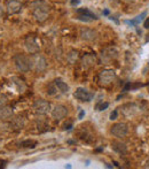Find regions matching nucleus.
Instances as JSON below:
<instances>
[{
    "label": "nucleus",
    "instance_id": "obj_1",
    "mask_svg": "<svg viewBox=\"0 0 149 169\" xmlns=\"http://www.w3.org/2000/svg\"><path fill=\"white\" fill-rule=\"evenodd\" d=\"M14 62H15L17 70H20L22 73H28L33 66L32 58H29L23 54H16L14 56Z\"/></svg>",
    "mask_w": 149,
    "mask_h": 169
},
{
    "label": "nucleus",
    "instance_id": "obj_2",
    "mask_svg": "<svg viewBox=\"0 0 149 169\" xmlns=\"http://www.w3.org/2000/svg\"><path fill=\"white\" fill-rule=\"evenodd\" d=\"M116 80V73L113 69H103L99 75V82L101 85L108 86Z\"/></svg>",
    "mask_w": 149,
    "mask_h": 169
},
{
    "label": "nucleus",
    "instance_id": "obj_3",
    "mask_svg": "<svg viewBox=\"0 0 149 169\" xmlns=\"http://www.w3.org/2000/svg\"><path fill=\"white\" fill-rule=\"evenodd\" d=\"M110 132L113 133L115 137H117V138H124V137H126L127 133H129V127H127V124H125V123H123V122L115 123V124L111 127Z\"/></svg>",
    "mask_w": 149,
    "mask_h": 169
},
{
    "label": "nucleus",
    "instance_id": "obj_4",
    "mask_svg": "<svg viewBox=\"0 0 149 169\" xmlns=\"http://www.w3.org/2000/svg\"><path fill=\"white\" fill-rule=\"evenodd\" d=\"M73 96H75L76 99L80 100V101H84V103L86 101V103H89V101L93 99L94 94H93L92 92H89L88 90L84 89V87H78V89L75 91Z\"/></svg>",
    "mask_w": 149,
    "mask_h": 169
},
{
    "label": "nucleus",
    "instance_id": "obj_5",
    "mask_svg": "<svg viewBox=\"0 0 149 169\" xmlns=\"http://www.w3.org/2000/svg\"><path fill=\"white\" fill-rule=\"evenodd\" d=\"M25 47L31 54H37L40 50V46L37 43V38L33 35H30L25 38Z\"/></svg>",
    "mask_w": 149,
    "mask_h": 169
},
{
    "label": "nucleus",
    "instance_id": "obj_6",
    "mask_svg": "<svg viewBox=\"0 0 149 169\" xmlns=\"http://www.w3.org/2000/svg\"><path fill=\"white\" fill-rule=\"evenodd\" d=\"M33 110L38 114H46L51 110V104L46 100L38 99L33 103Z\"/></svg>",
    "mask_w": 149,
    "mask_h": 169
},
{
    "label": "nucleus",
    "instance_id": "obj_7",
    "mask_svg": "<svg viewBox=\"0 0 149 169\" xmlns=\"http://www.w3.org/2000/svg\"><path fill=\"white\" fill-rule=\"evenodd\" d=\"M33 16L40 23L45 22L47 20V17H48V8H47L46 3L38 7V8H35L33 9Z\"/></svg>",
    "mask_w": 149,
    "mask_h": 169
},
{
    "label": "nucleus",
    "instance_id": "obj_8",
    "mask_svg": "<svg viewBox=\"0 0 149 169\" xmlns=\"http://www.w3.org/2000/svg\"><path fill=\"white\" fill-rule=\"evenodd\" d=\"M77 14H78V20L83 21V22H92V21L96 20L95 14H93L91 10H88L87 8H79L77 9Z\"/></svg>",
    "mask_w": 149,
    "mask_h": 169
},
{
    "label": "nucleus",
    "instance_id": "obj_9",
    "mask_svg": "<svg viewBox=\"0 0 149 169\" xmlns=\"http://www.w3.org/2000/svg\"><path fill=\"white\" fill-rule=\"evenodd\" d=\"M51 114H52V117L57 121L60 120L64 119L68 114V110H67V107H64L63 105H56V106L53 107V110H51Z\"/></svg>",
    "mask_w": 149,
    "mask_h": 169
},
{
    "label": "nucleus",
    "instance_id": "obj_10",
    "mask_svg": "<svg viewBox=\"0 0 149 169\" xmlns=\"http://www.w3.org/2000/svg\"><path fill=\"white\" fill-rule=\"evenodd\" d=\"M33 60V65H35V68H36L37 73H43V71H45L47 68V63H46V60H45V58L41 55H35L32 58Z\"/></svg>",
    "mask_w": 149,
    "mask_h": 169
},
{
    "label": "nucleus",
    "instance_id": "obj_11",
    "mask_svg": "<svg viewBox=\"0 0 149 169\" xmlns=\"http://www.w3.org/2000/svg\"><path fill=\"white\" fill-rule=\"evenodd\" d=\"M80 37L84 40L93 42V40H95L98 38V32L95 30L89 29V28H82L80 29Z\"/></svg>",
    "mask_w": 149,
    "mask_h": 169
},
{
    "label": "nucleus",
    "instance_id": "obj_12",
    "mask_svg": "<svg viewBox=\"0 0 149 169\" xmlns=\"http://www.w3.org/2000/svg\"><path fill=\"white\" fill-rule=\"evenodd\" d=\"M22 9V3L19 0H9L6 5V10L8 14H16Z\"/></svg>",
    "mask_w": 149,
    "mask_h": 169
},
{
    "label": "nucleus",
    "instance_id": "obj_13",
    "mask_svg": "<svg viewBox=\"0 0 149 169\" xmlns=\"http://www.w3.org/2000/svg\"><path fill=\"white\" fill-rule=\"evenodd\" d=\"M13 115H14L13 108L7 107L6 105L3 106V107H0V120H3V121H7V120L12 119Z\"/></svg>",
    "mask_w": 149,
    "mask_h": 169
},
{
    "label": "nucleus",
    "instance_id": "obj_14",
    "mask_svg": "<svg viewBox=\"0 0 149 169\" xmlns=\"http://www.w3.org/2000/svg\"><path fill=\"white\" fill-rule=\"evenodd\" d=\"M117 56H118V52L115 47H109V48H106L104 51H102V59L107 60V61L116 59Z\"/></svg>",
    "mask_w": 149,
    "mask_h": 169
},
{
    "label": "nucleus",
    "instance_id": "obj_15",
    "mask_svg": "<svg viewBox=\"0 0 149 169\" xmlns=\"http://www.w3.org/2000/svg\"><path fill=\"white\" fill-rule=\"evenodd\" d=\"M95 55L93 53H87L83 56V60H82V62H83V67L84 68H91L95 65Z\"/></svg>",
    "mask_w": 149,
    "mask_h": 169
},
{
    "label": "nucleus",
    "instance_id": "obj_16",
    "mask_svg": "<svg viewBox=\"0 0 149 169\" xmlns=\"http://www.w3.org/2000/svg\"><path fill=\"white\" fill-rule=\"evenodd\" d=\"M111 149H113L115 152L118 153V154H120V155H124V154H126V152H127V147H126V145L124 144V143H120V142L111 143Z\"/></svg>",
    "mask_w": 149,
    "mask_h": 169
},
{
    "label": "nucleus",
    "instance_id": "obj_17",
    "mask_svg": "<svg viewBox=\"0 0 149 169\" xmlns=\"http://www.w3.org/2000/svg\"><path fill=\"white\" fill-rule=\"evenodd\" d=\"M146 16H147V12H142V13L140 14V15H138L136 19H133V20H131V21H126V23L131 24L133 27H138V24H139L140 22H142Z\"/></svg>",
    "mask_w": 149,
    "mask_h": 169
},
{
    "label": "nucleus",
    "instance_id": "obj_18",
    "mask_svg": "<svg viewBox=\"0 0 149 169\" xmlns=\"http://www.w3.org/2000/svg\"><path fill=\"white\" fill-rule=\"evenodd\" d=\"M54 83H55V85H56L57 89L61 91L62 93H67L68 91H69V85L66 83V82H63L61 78H56V80L54 81Z\"/></svg>",
    "mask_w": 149,
    "mask_h": 169
},
{
    "label": "nucleus",
    "instance_id": "obj_19",
    "mask_svg": "<svg viewBox=\"0 0 149 169\" xmlns=\"http://www.w3.org/2000/svg\"><path fill=\"white\" fill-rule=\"evenodd\" d=\"M67 60H68V62L70 65H73V63H76V61L78 60V51H70L69 53L67 54Z\"/></svg>",
    "mask_w": 149,
    "mask_h": 169
},
{
    "label": "nucleus",
    "instance_id": "obj_20",
    "mask_svg": "<svg viewBox=\"0 0 149 169\" xmlns=\"http://www.w3.org/2000/svg\"><path fill=\"white\" fill-rule=\"evenodd\" d=\"M24 124H25V122H24L23 117H16V119L13 120V123H12L10 126L13 127V128H15V129L20 130V129L23 128Z\"/></svg>",
    "mask_w": 149,
    "mask_h": 169
},
{
    "label": "nucleus",
    "instance_id": "obj_21",
    "mask_svg": "<svg viewBox=\"0 0 149 169\" xmlns=\"http://www.w3.org/2000/svg\"><path fill=\"white\" fill-rule=\"evenodd\" d=\"M37 145V142L36 140H24V142L21 143V146L22 147H31V149H33L35 146Z\"/></svg>",
    "mask_w": 149,
    "mask_h": 169
},
{
    "label": "nucleus",
    "instance_id": "obj_22",
    "mask_svg": "<svg viewBox=\"0 0 149 169\" xmlns=\"http://www.w3.org/2000/svg\"><path fill=\"white\" fill-rule=\"evenodd\" d=\"M108 106H109V104L108 103H99L98 105H96V110H104L106 108H108Z\"/></svg>",
    "mask_w": 149,
    "mask_h": 169
},
{
    "label": "nucleus",
    "instance_id": "obj_23",
    "mask_svg": "<svg viewBox=\"0 0 149 169\" xmlns=\"http://www.w3.org/2000/svg\"><path fill=\"white\" fill-rule=\"evenodd\" d=\"M7 101H8L7 97L5 96V94H0V107L5 106V105L7 104Z\"/></svg>",
    "mask_w": 149,
    "mask_h": 169
},
{
    "label": "nucleus",
    "instance_id": "obj_24",
    "mask_svg": "<svg viewBox=\"0 0 149 169\" xmlns=\"http://www.w3.org/2000/svg\"><path fill=\"white\" fill-rule=\"evenodd\" d=\"M55 92H56L55 87H53V86L51 85L50 87H48V91H47V93H48V94H51V96H53V94H55Z\"/></svg>",
    "mask_w": 149,
    "mask_h": 169
},
{
    "label": "nucleus",
    "instance_id": "obj_25",
    "mask_svg": "<svg viewBox=\"0 0 149 169\" xmlns=\"http://www.w3.org/2000/svg\"><path fill=\"white\" fill-rule=\"evenodd\" d=\"M117 115H118V112L115 110L113 113H111V114H110V120H111V121H113V120H116L117 119Z\"/></svg>",
    "mask_w": 149,
    "mask_h": 169
},
{
    "label": "nucleus",
    "instance_id": "obj_26",
    "mask_svg": "<svg viewBox=\"0 0 149 169\" xmlns=\"http://www.w3.org/2000/svg\"><path fill=\"white\" fill-rule=\"evenodd\" d=\"M131 87H132V85H131V83H130V82H129V83H126L125 86L123 87V92H126V91H129Z\"/></svg>",
    "mask_w": 149,
    "mask_h": 169
},
{
    "label": "nucleus",
    "instance_id": "obj_27",
    "mask_svg": "<svg viewBox=\"0 0 149 169\" xmlns=\"http://www.w3.org/2000/svg\"><path fill=\"white\" fill-rule=\"evenodd\" d=\"M143 27L146 28V29H149V17H147L145 22H143Z\"/></svg>",
    "mask_w": 149,
    "mask_h": 169
},
{
    "label": "nucleus",
    "instance_id": "obj_28",
    "mask_svg": "<svg viewBox=\"0 0 149 169\" xmlns=\"http://www.w3.org/2000/svg\"><path fill=\"white\" fill-rule=\"evenodd\" d=\"M70 3H71V5H72V6H76V5H79V3H80V0H71Z\"/></svg>",
    "mask_w": 149,
    "mask_h": 169
},
{
    "label": "nucleus",
    "instance_id": "obj_29",
    "mask_svg": "<svg viewBox=\"0 0 149 169\" xmlns=\"http://www.w3.org/2000/svg\"><path fill=\"white\" fill-rule=\"evenodd\" d=\"M84 115H85V112H84V110H80V112H79V116H78V117L82 120L84 117Z\"/></svg>",
    "mask_w": 149,
    "mask_h": 169
},
{
    "label": "nucleus",
    "instance_id": "obj_30",
    "mask_svg": "<svg viewBox=\"0 0 149 169\" xmlns=\"http://www.w3.org/2000/svg\"><path fill=\"white\" fill-rule=\"evenodd\" d=\"M3 6L0 5V20H1V17H3Z\"/></svg>",
    "mask_w": 149,
    "mask_h": 169
},
{
    "label": "nucleus",
    "instance_id": "obj_31",
    "mask_svg": "<svg viewBox=\"0 0 149 169\" xmlns=\"http://www.w3.org/2000/svg\"><path fill=\"white\" fill-rule=\"evenodd\" d=\"M103 14H104V15H108V14H109V10H104Z\"/></svg>",
    "mask_w": 149,
    "mask_h": 169
},
{
    "label": "nucleus",
    "instance_id": "obj_32",
    "mask_svg": "<svg viewBox=\"0 0 149 169\" xmlns=\"http://www.w3.org/2000/svg\"><path fill=\"white\" fill-rule=\"evenodd\" d=\"M149 40V33H148V37H147V39H146V42H148Z\"/></svg>",
    "mask_w": 149,
    "mask_h": 169
},
{
    "label": "nucleus",
    "instance_id": "obj_33",
    "mask_svg": "<svg viewBox=\"0 0 149 169\" xmlns=\"http://www.w3.org/2000/svg\"><path fill=\"white\" fill-rule=\"evenodd\" d=\"M126 1H136V0H126Z\"/></svg>",
    "mask_w": 149,
    "mask_h": 169
},
{
    "label": "nucleus",
    "instance_id": "obj_34",
    "mask_svg": "<svg viewBox=\"0 0 149 169\" xmlns=\"http://www.w3.org/2000/svg\"><path fill=\"white\" fill-rule=\"evenodd\" d=\"M148 92H149V82H148Z\"/></svg>",
    "mask_w": 149,
    "mask_h": 169
}]
</instances>
